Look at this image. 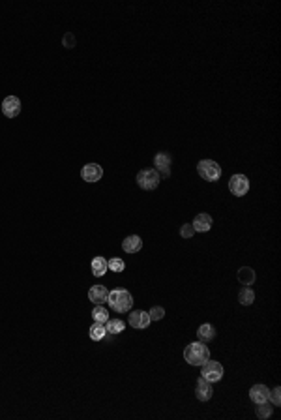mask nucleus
I'll use <instances>...</instances> for the list:
<instances>
[{"label": "nucleus", "mask_w": 281, "mask_h": 420, "mask_svg": "<svg viewBox=\"0 0 281 420\" xmlns=\"http://www.w3.org/2000/svg\"><path fill=\"white\" fill-rule=\"evenodd\" d=\"M107 304L111 306L116 313H126V311H130L131 306H133V296H131L130 291H126V289H113V291H109Z\"/></svg>", "instance_id": "obj_1"}, {"label": "nucleus", "mask_w": 281, "mask_h": 420, "mask_svg": "<svg viewBox=\"0 0 281 420\" xmlns=\"http://www.w3.org/2000/svg\"><path fill=\"white\" fill-rule=\"evenodd\" d=\"M184 358L191 366H203L210 358V349L203 342H191L184 351Z\"/></svg>", "instance_id": "obj_2"}, {"label": "nucleus", "mask_w": 281, "mask_h": 420, "mask_svg": "<svg viewBox=\"0 0 281 420\" xmlns=\"http://www.w3.org/2000/svg\"><path fill=\"white\" fill-rule=\"evenodd\" d=\"M197 173L206 182H217L219 176H222V167L214 159H200L199 164H197Z\"/></svg>", "instance_id": "obj_3"}, {"label": "nucleus", "mask_w": 281, "mask_h": 420, "mask_svg": "<svg viewBox=\"0 0 281 420\" xmlns=\"http://www.w3.org/2000/svg\"><path fill=\"white\" fill-rule=\"evenodd\" d=\"M200 377H203V379H206V381H210V383L222 381L223 366L219 364V362H216V360L208 358L205 364L200 366Z\"/></svg>", "instance_id": "obj_4"}, {"label": "nucleus", "mask_w": 281, "mask_h": 420, "mask_svg": "<svg viewBox=\"0 0 281 420\" xmlns=\"http://www.w3.org/2000/svg\"><path fill=\"white\" fill-rule=\"evenodd\" d=\"M159 173L156 169H143L137 173V184L143 190H156L159 186Z\"/></svg>", "instance_id": "obj_5"}, {"label": "nucleus", "mask_w": 281, "mask_h": 420, "mask_svg": "<svg viewBox=\"0 0 281 420\" xmlns=\"http://www.w3.org/2000/svg\"><path fill=\"white\" fill-rule=\"evenodd\" d=\"M229 190H231V193L236 197H244L246 193L249 191V180L246 175H233L231 176V180H229Z\"/></svg>", "instance_id": "obj_6"}, {"label": "nucleus", "mask_w": 281, "mask_h": 420, "mask_svg": "<svg viewBox=\"0 0 281 420\" xmlns=\"http://www.w3.org/2000/svg\"><path fill=\"white\" fill-rule=\"evenodd\" d=\"M81 176H83L85 182H90V184H94V182H97V180H102V176H103L102 165H99V164H87L81 169Z\"/></svg>", "instance_id": "obj_7"}, {"label": "nucleus", "mask_w": 281, "mask_h": 420, "mask_svg": "<svg viewBox=\"0 0 281 420\" xmlns=\"http://www.w3.org/2000/svg\"><path fill=\"white\" fill-rule=\"evenodd\" d=\"M128 321H130L131 327L137 328V330H143V328H146L152 323L150 321V315H148V311H145V310L131 311L130 317H128Z\"/></svg>", "instance_id": "obj_8"}, {"label": "nucleus", "mask_w": 281, "mask_h": 420, "mask_svg": "<svg viewBox=\"0 0 281 420\" xmlns=\"http://www.w3.org/2000/svg\"><path fill=\"white\" fill-rule=\"evenodd\" d=\"M2 113H4L8 118H15L19 113H21V99L17 96H8V98L2 102Z\"/></svg>", "instance_id": "obj_9"}, {"label": "nucleus", "mask_w": 281, "mask_h": 420, "mask_svg": "<svg viewBox=\"0 0 281 420\" xmlns=\"http://www.w3.org/2000/svg\"><path fill=\"white\" fill-rule=\"evenodd\" d=\"M212 394H214L212 383L203 379V377H199L197 383H195V396H197V399H200V402H208V399L212 398Z\"/></svg>", "instance_id": "obj_10"}, {"label": "nucleus", "mask_w": 281, "mask_h": 420, "mask_svg": "<svg viewBox=\"0 0 281 420\" xmlns=\"http://www.w3.org/2000/svg\"><path fill=\"white\" fill-rule=\"evenodd\" d=\"M154 165H156L157 173H162L163 176H169V175H171V165H173V158H171V154H167V152L156 154V158H154Z\"/></svg>", "instance_id": "obj_11"}, {"label": "nucleus", "mask_w": 281, "mask_h": 420, "mask_svg": "<svg viewBox=\"0 0 281 420\" xmlns=\"http://www.w3.org/2000/svg\"><path fill=\"white\" fill-rule=\"evenodd\" d=\"M212 224H214V219H212L210 214L200 212V214H197L195 219L191 222V227L195 229V233H206V231L212 229Z\"/></svg>", "instance_id": "obj_12"}, {"label": "nucleus", "mask_w": 281, "mask_h": 420, "mask_svg": "<svg viewBox=\"0 0 281 420\" xmlns=\"http://www.w3.org/2000/svg\"><path fill=\"white\" fill-rule=\"evenodd\" d=\"M88 298H90V302H94V304H105L109 298V289L105 287V285H92L90 287V291H88Z\"/></svg>", "instance_id": "obj_13"}, {"label": "nucleus", "mask_w": 281, "mask_h": 420, "mask_svg": "<svg viewBox=\"0 0 281 420\" xmlns=\"http://www.w3.org/2000/svg\"><path fill=\"white\" fill-rule=\"evenodd\" d=\"M268 394H270V388L266 385H253L249 388V398L253 404H263V402H268Z\"/></svg>", "instance_id": "obj_14"}, {"label": "nucleus", "mask_w": 281, "mask_h": 420, "mask_svg": "<svg viewBox=\"0 0 281 420\" xmlns=\"http://www.w3.org/2000/svg\"><path fill=\"white\" fill-rule=\"evenodd\" d=\"M140 248H143V240H140L139 235H130L122 240V250L126 253H137Z\"/></svg>", "instance_id": "obj_15"}, {"label": "nucleus", "mask_w": 281, "mask_h": 420, "mask_svg": "<svg viewBox=\"0 0 281 420\" xmlns=\"http://www.w3.org/2000/svg\"><path fill=\"white\" fill-rule=\"evenodd\" d=\"M236 278H238V282H240L242 285L249 287V285H253V284H255V278H257V274H255L253 268L242 267V268H240V270L236 272Z\"/></svg>", "instance_id": "obj_16"}, {"label": "nucleus", "mask_w": 281, "mask_h": 420, "mask_svg": "<svg viewBox=\"0 0 281 420\" xmlns=\"http://www.w3.org/2000/svg\"><path fill=\"white\" fill-rule=\"evenodd\" d=\"M92 274L96 276V278H102V276H105V272L109 270V267H107V259L105 257H94L92 259Z\"/></svg>", "instance_id": "obj_17"}, {"label": "nucleus", "mask_w": 281, "mask_h": 420, "mask_svg": "<svg viewBox=\"0 0 281 420\" xmlns=\"http://www.w3.org/2000/svg\"><path fill=\"white\" fill-rule=\"evenodd\" d=\"M88 336H90V339H94V342H102V339L107 336L105 323H96V321H94V325L90 327V330H88Z\"/></svg>", "instance_id": "obj_18"}, {"label": "nucleus", "mask_w": 281, "mask_h": 420, "mask_svg": "<svg viewBox=\"0 0 281 420\" xmlns=\"http://www.w3.org/2000/svg\"><path fill=\"white\" fill-rule=\"evenodd\" d=\"M197 336H199V342H203V344H206V342H212V339L216 338V328L212 327V325H200L199 330H197Z\"/></svg>", "instance_id": "obj_19"}, {"label": "nucleus", "mask_w": 281, "mask_h": 420, "mask_svg": "<svg viewBox=\"0 0 281 420\" xmlns=\"http://www.w3.org/2000/svg\"><path fill=\"white\" fill-rule=\"evenodd\" d=\"M105 328H107V334H122L126 328V323L122 319H109L105 323Z\"/></svg>", "instance_id": "obj_20"}, {"label": "nucleus", "mask_w": 281, "mask_h": 420, "mask_svg": "<svg viewBox=\"0 0 281 420\" xmlns=\"http://www.w3.org/2000/svg\"><path fill=\"white\" fill-rule=\"evenodd\" d=\"M238 302L242 306H251L255 302V293L249 287H242L238 293Z\"/></svg>", "instance_id": "obj_21"}, {"label": "nucleus", "mask_w": 281, "mask_h": 420, "mask_svg": "<svg viewBox=\"0 0 281 420\" xmlns=\"http://www.w3.org/2000/svg\"><path fill=\"white\" fill-rule=\"evenodd\" d=\"M92 319L96 323H107L109 321V311L105 310L103 304H97L96 308L92 310Z\"/></svg>", "instance_id": "obj_22"}, {"label": "nucleus", "mask_w": 281, "mask_h": 420, "mask_svg": "<svg viewBox=\"0 0 281 420\" xmlns=\"http://www.w3.org/2000/svg\"><path fill=\"white\" fill-rule=\"evenodd\" d=\"M272 413H274V407H272V404H268V402H263V404H257V416H259L260 420H266L270 418Z\"/></svg>", "instance_id": "obj_23"}, {"label": "nucleus", "mask_w": 281, "mask_h": 420, "mask_svg": "<svg viewBox=\"0 0 281 420\" xmlns=\"http://www.w3.org/2000/svg\"><path fill=\"white\" fill-rule=\"evenodd\" d=\"M107 267H109V270H113V272H124L126 263L122 261V259H118V257H113V259H109L107 261Z\"/></svg>", "instance_id": "obj_24"}, {"label": "nucleus", "mask_w": 281, "mask_h": 420, "mask_svg": "<svg viewBox=\"0 0 281 420\" xmlns=\"http://www.w3.org/2000/svg\"><path fill=\"white\" fill-rule=\"evenodd\" d=\"M148 315H150V321H162L163 317H165V308H162V306H154V308H150Z\"/></svg>", "instance_id": "obj_25"}, {"label": "nucleus", "mask_w": 281, "mask_h": 420, "mask_svg": "<svg viewBox=\"0 0 281 420\" xmlns=\"http://www.w3.org/2000/svg\"><path fill=\"white\" fill-rule=\"evenodd\" d=\"M268 402H270L272 405H281V388L276 387L274 390H270V394H268Z\"/></svg>", "instance_id": "obj_26"}, {"label": "nucleus", "mask_w": 281, "mask_h": 420, "mask_svg": "<svg viewBox=\"0 0 281 420\" xmlns=\"http://www.w3.org/2000/svg\"><path fill=\"white\" fill-rule=\"evenodd\" d=\"M193 235H195V229L191 227V224L180 225V236H182V238H191Z\"/></svg>", "instance_id": "obj_27"}, {"label": "nucleus", "mask_w": 281, "mask_h": 420, "mask_svg": "<svg viewBox=\"0 0 281 420\" xmlns=\"http://www.w3.org/2000/svg\"><path fill=\"white\" fill-rule=\"evenodd\" d=\"M62 42H64V47H68V49H71V47H75V36H73L71 32L66 34Z\"/></svg>", "instance_id": "obj_28"}]
</instances>
